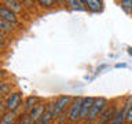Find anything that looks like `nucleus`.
Instances as JSON below:
<instances>
[{
    "mask_svg": "<svg viewBox=\"0 0 132 124\" xmlns=\"http://www.w3.org/2000/svg\"><path fill=\"white\" fill-rule=\"evenodd\" d=\"M37 3H39L41 7H45V8H50V7L55 6V2H52V0H39Z\"/></svg>",
    "mask_w": 132,
    "mask_h": 124,
    "instance_id": "20",
    "label": "nucleus"
},
{
    "mask_svg": "<svg viewBox=\"0 0 132 124\" xmlns=\"http://www.w3.org/2000/svg\"><path fill=\"white\" fill-rule=\"evenodd\" d=\"M95 102V98L94 97H85L82 98V103H81V113H80V120H85L87 116H88L91 107H92Z\"/></svg>",
    "mask_w": 132,
    "mask_h": 124,
    "instance_id": "7",
    "label": "nucleus"
},
{
    "mask_svg": "<svg viewBox=\"0 0 132 124\" xmlns=\"http://www.w3.org/2000/svg\"><path fill=\"white\" fill-rule=\"evenodd\" d=\"M54 103H55V102L48 103L47 109H45V112H44V114L41 116V119L36 124H48L50 121H51V120H52V113H54Z\"/></svg>",
    "mask_w": 132,
    "mask_h": 124,
    "instance_id": "9",
    "label": "nucleus"
},
{
    "mask_svg": "<svg viewBox=\"0 0 132 124\" xmlns=\"http://www.w3.org/2000/svg\"><path fill=\"white\" fill-rule=\"evenodd\" d=\"M81 103H82V97H76L73 102L70 103V109L68 113V120L69 121H77L80 120V113H81Z\"/></svg>",
    "mask_w": 132,
    "mask_h": 124,
    "instance_id": "4",
    "label": "nucleus"
},
{
    "mask_svg": "<svg viewBox=\"0 0 132 124\" xmlns=\"http://www.w3.org/2000/svg\"><path fill=\"white\" fill-rule=\"evenodd\" d=\"M16 116H18V110L15 112H6L2 119H0V124H14L16 120Z\"/></svg>",
    "mask_w": 132,
    "mask_h": 124,
    "instance_id": "10",
    "label": "nucleus"
},
{
    "mask_svg": "<svg viewBox=\"0 0 132 124\" xmlns=\"http://www.w3.org/2000/svg\"><path fill=\"white\" fill-rule=\"evenodd\" d=\"M131 15H132V12H131Z\"/></svg>",
    "mask_w": 132,
    "mask_h": 124,
    "instance_id": "25",
    "label": "nucleus"
},
{
    "mask_svg": "<svg viewBox=\"0 0 132 124\" xmlns=\"http://www.w3.org/2000/svg\"><path fill=\"white\" fill-rule=\"evenodd\" d=\"M120 6H121V8L127 14H131L132 12V0H121Z\"/></svg>",
    "mask_w": 132,
    "mask_h": 124,
    "instance_id": "18",
    "label": "nucleus"
},
{
    "mask_svg": "<svg viewBox=\"0 0 132 124\" xmlns=\"http://www.w3.org/2000/svg\"><path fill=\"white\" fill-rule=\"evenodd\" d=\"M10 94H11V84L8 81L2 80L0 81V98L6 97V95H10Z\"/></svg>",
    "mask_w": 132,
    "mask_h": 124,
    "instance_id": "16",
    "label": "nucleus"
},
{
    "mask_svg": "<svg viewBox=\"0 0 132 124\" xmlns=\"http://www.w3.org/2000/svg\"><path fill=\"white\" fill-rule=\"evenodd\" d=\"M45 105L43 102H39L37 105L33 107V109L28 113V116H29V121H30V124H36L39 120L41 119V116L44 114V112H45Z\"/></svg>",
    "mask_w": 132,
    "mask_h": 124,
    "instance_id": "5",
    "label": "nucleus"
},
{
    "mask_svg": "<svg viewBox=\"0 0 132 124\" xmlns=\"http://www.w3.org/2000/svg\"><path fill=\"white\" fill-rule=\"evenodd\" d=\"M4 39H6V35L3 32H0V41H4Z\"/></svg>",
    "mask_w": 132,
    "mask_h": 124,
    "instance_id": "24",
    "label": "nucleus"
},
{
    "mask_svg": "<svg viewBox=\"0 0 132 124\" xmlns=\"http://www.w3.org/2000/svg\"><path fill=\"white\" fill-rule=\"evenodd\" d=\"M18 124H30V121H29V116L23 113V116L21 117V120H19Z\"/></svg>",
    "mask_w": 132,
    "mask_h": 124,
    "instance_id": "21",
    "label": "nucleus"
},
{
    "mask_svg": "<svg viewBox=\"0 0 132 124\" xmlns=\"http://www.w3.org/2000/svg\"><path fill=\"white\" fill-rule=\"evenodd\" d=\"M117 113V109L116 107H106L103 110V113L99 116V124H110L113 117Z\"/></svg>",
    "mask_w": 132,
    "mask_h": 124,
    "instance_id": "8",
    "label": "nucleus"
},
{
    "mask_svg": "<svg viewBox=\"0 0 132 124\" xmlns=\"http://www.w3.org/2000/svg\"><path fill=\"white\" fill-rule=\"evenodd\" d=\"M4 48H6V43H4V41H0V51H3Z\"/></svg>",
    "mask_w": 132,
    "mask_h": 124,
    "instance_id": "22",
    "label": "nucleus"
},
{
    "mask_svg": "<svg viewBox=\"0 0 132 124\" xmlns=\"http://www.w3.org/2000/svg\"><path fill=\"white\" fill-rule=\"evenodd\" d=\"M22 106V92L21 91H14L8 95L6 101V107L7 112H15Z\"/></svg>",
    "mask_w": 132,
    "mask_h": 124,
    "instance_id": "2",
    "label": "nucleus"
},
{
    "mask_svg": "<svg viewBox=\"0 0 132 124\" xmlns=\"http://www.w3.org/2000/svg\"><path fill=\"white\" fill-rule=\"evenodd\" d=\"M84 4L87 6V8H88V10H91L92 12L101 11L102 7H103V3H102V2H98V0H85Z\"/></svg>",
    "mask_w": 132,
    "mask_h": 124,
    "instance_id": "13",
    "label": "nucleus"
},
{
    "mask_svg": "<svg viewBox=\"0 0 132 124\" xmlns=\"http://www.w3.org/2000/svg\"><path fill=\"white\" fill-rule=\"evenodd\" d=\"M68 4H70L73 8H78V10H84V7H82V4L84 2H76V0H69Z\"/></svg>",
    "mask_w": 132,
    "mask_h": 124,
    "instance_id": "19",
    "label": "nucleus"
},
{
    "mask_svg": "<svg viewBox=\"0 0 132 124\" xmlns=\"http://www.w3.org/2000/svg\"><path fill=\"white\" fill-rule=\"evenodd\" d=\"M124 123H125V106H122L120 110H117V113H116L110 124H124Z\"/></svg>",
    "mask_w": 132,
    "mask_h": 124,
    "instance_id": "14",
    "label": "nucleus"
},
{
    "mask_svg": "<svg viewBox=\"0 0 132 124\" xmlns=\"http://www.w3.org/2000/svg\"><path fill=\"white\" fill-rule=\"evenodd\" d=\"M72 102V97L70 95H62L55 101L54 103V113H52V120H58L59 114L63 113V110L66 109V106Z\"/></svg>",
    "mask_w": 132,
    "mask_h": 124,
    "instance_id": "3",
    "label": "nucleus"
},
{
    "mask_svg": "<svg viewBox=\"0 0 132 124\" xmlns=\"http://www.w3.org/2000/svg\"><path fill=\"white\" fill-rule=\"evenodd\" d=\"M12 29H14V25H11L10 22H7V21L0 18V32L8 33V32H12Z\"/></svg>",
    "mask_w": 132,
    "mask_h": 124,
    "instance_id": "17",
    "label": "nucleus"
},
{
    "mask_svg": "<svg viewBox=\"0 0 132 124\" xmlns=\"http://www.w3.org/2000/svg\"><path fill=\"white\" fill-rule=\"evenodd\" d=\"M125 124H132V97H128L125 103Z\"/></svg>",
    "mask_w": 132,
    "mask_h": 124,
    "instance_id": "11",
    "label": "nucleus"
},
{
    "mask_svg": "<svg viewBox=\"0 0 132 124\" xmlns=\"http://www.w3.org/2000/svg\"><path fill=\"white\" fill-rule=\"evenodd\" d=\"M39 101V98L37 97H35V95H32V97H28L26 98V101H25V105H23V110H25V114H28L29 112H30L33 107H35Z\"/></svg>",
    "mask_w": 132,
    "mask_h": 124,
    "instance_id": "12",
    "label": "nucleus"
},
{
    "mask_svg": "<svg viewBox=\"0 0 132 124\" xmlns=\"http://www.w3.org/2000/svg\"><path fill=\"white\" fill-rule=\"evenodd\" d=\"M107 107V99L103 98V97H99V98H95V102L92 107H91L88 116H87V123L88 124H92L96 119H99V116L103 113V110H105Z\"/></svg>",
    "mask_w": 132,
    "mask_h": 124,
    "instance_id": "1",
    "label": "nucleus"
},
{
    "mask_svg": "<svg viewBox=\"0 0 132 124\" xmlns=\"http://www.w3.org/2000/svg\"><path fill=\"white\" fill-rule=\"evenodd\" d=\"M4 76H6V70L0 68V79H2V77H4Z\"/></svg>",
    "mask_w": 132,
    "mask_h": 124,
    "instance_id": "23",
    "label": "nucleus"
},
{
    "mask_svg": "<svg viewBox=\"0 0 132 124\" xmlns=\"http://www.w3.org/2000/svg\"><path fill=\"white\" fill-rule=\"evenodd\" d=\"M0 18L10 22L11 25H18V17L14 11H11L10 8H7L6 6H0Z\"/></svg>",
    "mask_w": 132,
    "mask_h": 124,
    "instance_id": "6",
    "label": "nucleus"
},
{
    "mask_svg": "<svg viewBox=\"0 0 132 124\" xmlns=\"http://www.w3.org/2000/svg\"><path fill=\"white\" fill-rule=\"evenodd\" d=\"M4 4H6V7L7 8H10L11 11H14V12H18L22 10V2H16V0H6V2H3Z\"/></svg>",
    "mask_w": 132,
    "mask_h": 124,
    "instance_id": "15",
    "label": "nucleus"
}]
</instances>
